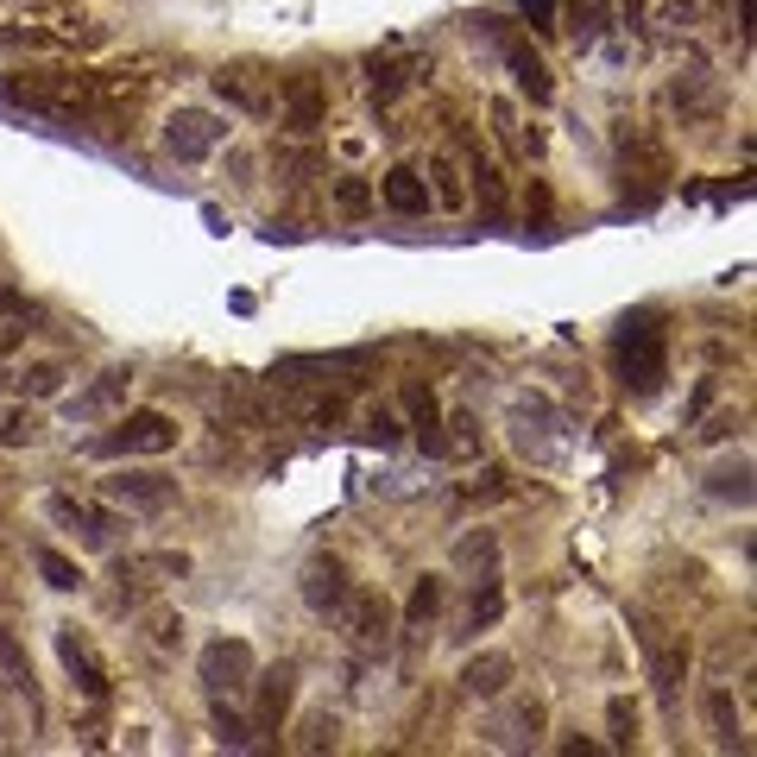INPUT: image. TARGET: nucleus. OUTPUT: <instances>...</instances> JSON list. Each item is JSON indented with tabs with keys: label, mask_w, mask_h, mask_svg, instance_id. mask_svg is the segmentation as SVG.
<instances>
[{
	"label": "nucleus",
	"mask_w": 757,
	"mask_h": 757,
	"mask_svg": "<svg viewBox=\"0 0 757 757\" xmlns=\"http://www.w3.org/2000/svg\"><path fill=\"white\" fill-rule=\"evenodd\" d=\"M0 96L32 108V114H51V120H77L89 101H96V82L89 77H70V70H44V77H7Z\"/></svg>",
	"instance_id": "nucleus-1"
},
{
	"label": "nucleus",
	"mask_w": 757,
	"mask_h": 757,
	"mask_svg": "<svg viewBox=\"0 0 757 757\" xmlns=\"http://www.w3.org/2000/svg\"><path fill=\"white\" fill-rule=\"evenodd\" d=\"M619 372H625V391H631V398H657L663 391V379H669V348H663V329L650 322V316L625 322Z\"/></svg>",
	"instance_id": "nucleus-2"
},
{
	"label": "nucleus",
	"mask_w": 757,
	"mask_h": 757,
	"mask_svg": "<svg viewBox=\"0 0 757 757\" xmlns=\"http://www.w3.org/2000/svg\"><path fill=\"white\" fill-rule=\"evenodd\" d=\"M252 676H259V657H252L247 638H209L202 657H196V681L209 695H247Z\"/></svg>",
	"instance_id": "nucleus-3"
},
{
	"label": "nucleus",
	"mask_w": 757,
	"mask_h": 757,
	"mask_svg": "<svg viewBox=\"0 0 757 757\" xmlns=\"http://www.w3.org/2000/svg\"><path fill=\"white\" fill-rule=\"evenodd\" d=\"M165 448H177V424L165 417V410H127L108 436H96V455H165Z\"/></svg>",
	"instance_id": "nucleus-4"
},
{
	"label": "nucleus",
	"mask_w": 757,
	"mask_h": 757,
	"mask_svg": "<svg viewBox=\"0 0 757 757\" xmlns=\"http://www.w3.org/2000/svg\"><path fill=\"white\" fill-rule=\"evenodd\" d=\"M638 638H644V657H650V688H657V707L663 714H681V681H688V638H657L650 625L638 619Z\"/></svg>",
	"instance_id": "nucleus-5"
},
{
	"label": "nucleus",
	"mask_w": 757,
	"mask_h": 757,
	"mask_svg": "<svg viewBox=\"0 0 757 757\" xmlns=\"http://www.w3.org/2000/svg\"><path fill=\"white\" fill-rule=\"evenodd\" d=\"M165 146H171V158H183V165H202L209 152L228 146V120L209 114V108H177V114L165 120Z\"/></svg>",
	"instance_id": "nucleus-6"
},
{
	"label": "nucleus",
	"mask_w": 757,
	"mask_h": 757,
	"mask_svg": "<svg viewBox=\"0 0 757 757\" xmlns=\"http://www.w3.org/2000/svg\"><path fill=\"white\" fill-rule=\"evenodd\" d=\"M544 719H549L544 695H518V700H505L480 733H486V745H499V751H525V745H537V738H544Z\"/></svg>",
	"instance_id": "nucleus-7"
},
{
	"label": "nucleus",
	"mask_w": 757,
	"mask_h": 757,
	"mask_svg": "<svg viewBox=\"0 0 757 757\" xmlns=\"http://www.w3.org/2000/svg\"><path fill=\"white\" fill-rule=\"evenodd\" d=\"M101 492H108L114 505H127V511H146V518L177 505V480L171 474H152V467H120V474L101 480Z\"/></svg>",
	"instance_id": "nucleus-8"
},
{
	"label": "nucleus",
	"mask_w": 757,
	"mask_h": 757,
	"mask_svg": "<svg viewBox=\"0 0 757 757\" xmlns=\"http://www.w3.org/2000/svg\"><path fill=\"white\" fill-rule=\"evenodd\" d=\"M215 96L228 101V108H240V114H252V120H266L278 108L272 82H266L259 63H221V70H215Z\"/></svg>",
	"instance_id": "nucleus-9"
},
{
	"label": "nucleus",
	"mask_w": 757,
	"mask_h": 757,
	"mask_svg": "<svg viewBox=\"0 0 757 757\" xmlns=\"http://www.w3.org/2000/svg\"><path fill=\"white\" fill-rule=\"evenodd\" d=\"M278 120L291 127L297 139H310L329 127V96H322V82L316 77H291L285 89H278Z\"/></svg>",
	"instance_id": "nucleus-10"
},
{
	"label": "nucleus",
	"mask_w": 757,
	"mask_h": 757,
	"mask_svg": "<svg viewBox=\"0 0 757 757\" xmlns=\"http://www.w3.org/2000/svg\"><path fill=\"white\" fill-rule=\"evenodd\" d=\"M335 625H341L353 644H386V625H391L386 594H379V587H348V600L335 606Z\"/></svg>",
	"instance_id": "nucleus-11"
},
{
	"label": "nucleus",
	"mask_w": 757,
	"mask_h": 757,
	"mask_svg": "<svg viewBox=\"0 0 757 757\" xmlns=\"http://www.w3.org/2000/svg\"><path fill=\"white\" fill-rule=\"evenodd\" d=\"M44 518H51V525H63V530H77L89 549H108V544H114V530H120L114 511H101V505H77L70 492H51V499H44Z\"/></svg>",
	"instance_id": "nucleus-12"
},
{
	"label": "nucleus",
	"mask_w": 757,
	"mask_h": 757,
	"mask_svg": "<svg viewBox=\"0 0 757 757\" xmlns=\"http://www.w3.org/2000/svg\"><path fill=\"white\" fill-rule=\"evenodd\" d=\"M58 657H63V669H70V681H77L89 700H108V663L96 657V644L82 638L77 625H58Z\"/></svg>",
	"instance_id": "nucleus-13"
},
{
	"label": "nucleus",
	"mask_w": 757,
	"mask_h": 757,
	"mask_svg": "<svg viewBox=\"0 0 757 757\" xmlns=\"http://www.w3.org/2000/svg\"><path fill=\"white\" fill-rule=\"evenodd\" d=\"M252 700H259V733H278L297 700V663H278L266 676H252Z\"/></svg>",
	"instance_id": "nucleus-14"
},
{
	"label": "nucleus",
	"mask_w": 757,
	"mask_h": 757,
	"mask_svg": "<svg viewBox=\"0 0 757 757\" xmlns=\"http://www.w3.org/2000/svg\"><path fill=\"white\" fill-rule=\"evenodd\" d=\"M348 562L341 556H316L310 568H303V606L310 612H322V619H335V606L348 600Z\"/></svg>",
	"instance_id": "nucleus-15"
},
{
	"label": "nucleus",
	"mask_w": 757,
	"mask_h": 757,
	"mask_svg": "<svg viewBox=\"0 0 757 757\" xmlns=\"http://www.w3.org/2000/svg\"><path fill=\"white\" fill-rule=\"evenodd\" d=\"M511 681H518V663L505 657V650H480V657H467V669H461V695L467 700H499V695H511Z\"/></svg>",
	"instance_id": "nucleus-16"
},
{
	"label": "nucleus",
	"mask_w": 757,
	"mask_h": 757,
	"mask_svg": "<svg viewBox=\"0 0 757 757\" xmlns=\"http://www.w3.org/2000/svg\"><path fill=\"white\" fill-rule=\"evenodd\" d=\"M0 681L32 707V719H44V695H39V676H32V657H26V644L13 638V625L7 619H0Z\"/></svg>",
	"instance_id": "nucleus-17"
},
{
	"label": "nucleus",
	"mask_w": 757,
	"mask_h": 757,
	"mask_svg": "<svg viewBox=\"0 0 757 757\" xmlns=\"http://www.w3.org/2000/svg\"><path fill=\"white\" fill-rule=\"evenodd\" d=\"M499 58H505V70H511V82H518V89H525V96L537 101V108H544V101L556 96V77H549V63L537 58V51H530L525 39H499Z\"/></svg>",
	"instance_id": "nucleus-18"
},
{
	"label": "nucleus",
	"mask_w": 757,
	"mask_h": 757,
	"mask_svg": "<svg viewBox=\"0 0 757 757\" xmlns=\"http://www.w3.org/2000/svg\"><path fill=\"white\" fill-rule=\"evenodd\" d=\"M379 202H386L391 215H429V183H424V171L417 165H391L386 177H379Z\"/></svg>",
	"instance_id": "nucleus-19"
},
{
	"label": "nucleus",
	"mask_w": 757,
	"mask_h": 757,
	"mask_svg": "<svg viewBox=\"0 0 757 757\" xmlns=\"http://www.w3.org/2000/svg\"><path fill=\"white\" fill-rule=\"evenodd\" d=\"M700 714H707V733H714V745L719 751H745V719H738V700H733V688H707L700 695Z\"/></svg>",
	"instance_id": "nucleus-20"
},
{
	"label": "nucleus",
	"mask_w": 757,
	"mask_h": 757,
	"mask_svg": "<svg viewBox=\"0 0 757 757\" xmlns=\"http://www.w3.org/2000/svg\"><path fill=\"white\" fill-rule=\"evenodd\" d=\"M127 379H133V372H101L96 386L77 391V398L63 405V417H70V424H96V417H108L114 405H127Z\"/></svg>",
	"instance_id": "nucleus-21"
},
{
	"label": "nucleus",
	"mask_w": 757,
	"mask_h": 757,
	"mask_svg": "<svg viewBox=\"0 0 757 757\" xmlns=\"http://www.w3.org/2000/svg\"><path fill=\"white\" fill-rule=\"evenodd\" d=\"M499 619H505V587H499V575H480V587H474V600H467L461 638H474V631H492Z\"/></svg>",
	"instance_id": "nucleus-22"
},
{
	"label": "nucleus",
	"mask_w": 757,
	"mask_h": 757,
	"mask_svg": "<svg viewBox=\"0 0 757 757\" xmlns=\"http://www.w3.org/2000/svg\"><path fill=\"white\" fill-rule=\"evenodd\" d=\"M405 405H410V417H417V448L424 455H442V410H436V398H429L424 386H405Z\"/></svg>",
	"instance_id": "nucleus-23"
},
{
	"label": "nucleus",
	"mask_w": 757,
	"mask_h": 757,
	"mask_svg": "<svg viewBox=\"0 0 757 757\" xmlns=\"http://www.w3.org/2000/svg\"><path fill=\"white\" fill-rule=\"evenodd\" d=\"M329 202H335L341 215H348V221H360V215H372L379 190H372V183H367L360 171H341V177H329Z\"/></svg>",
	"instance_id": "nucleus-24"
},
{
	"label": "nucleus",
	"mask_w": 757,
	"mask_h": 757,
	"mask_svg": "<svg viewBox=\"0 0 757 757\" xmlns=\"http://www.w3.org/2000/svg\"><path fill=\"white\" fill-rule=\"evenodd\" d=\"M32 562H39V581L58 587V594H77V587L89 581V575H82V562H70V556H63V549H51V544H39V556H32Z\"/></svg>",
	"instance_id": "nucleus-25"
},
{
	"label": "nucleus",
	"mask_w": 757,
	"mask_h": 757,
	"mask_svg": "<svg viewBox=\"0 0 757 757\" xmlns=\"http://www.w3.org/2000/svg\"><path fill=\"white\" fill-rule=\"evenodd\" d=\"M424 183H429V202H442V209H467V183H461V171H455V158H429Z\"/></svg>",
	"instance_id": "nucleus-26"
},
{
	"label": "nucleus",
	"mask_w": 757,
	"mask_h": 757,
	"mask_svg": "<svg viewBox=\"0 0 757 757\" xmlns=\"http://www.w3.org/2000/svg\"><path fill=\"white\" fill-rule=\"evenodd\" d=\"M455 568H474V575H499V537L492 530H467L455 544Z\"/></svg>",
	"instance_id": "nucleus-27"
},
{
	"label": "nucleus",
	"mask_w": 757,
	"mask_h": 757,
	"mask_svg": "<svg viewBox=\"0 0 757 757\" xmlns=\"http://www.w3.org/2000/svg\"><path fill=\"white\" fill-rule=\"evenodd\" d=\"M209 726H215V738L228 745V751H252L259 738H252V726H247V714L240 707H228V700L215 695V714H209Z\"/></svg>",
	"instance_id": "nucleus-28"
},
{
	"label": "nucleus",
	"mask_w": 757,
	"mask_h": 757,
	"mask_svg": "<svg viewBox=\"0 0 757 757\" xmlns=\"http://www.w3.org/2000/svg\"><path fill=\"white\" fill-rule=\"evenodd\" d=\"M436 612H442V581H436V575H417V587H410V600H405V625L424 631Z\"/></svg>",
	"instance_id": "nucleus-29"
},
{
	"label": "nucleus",
	"mask_w": 757,
	"mask_h": 757,
	"mask_svg": "<svg viewBox=\"0 0 757 757\" xmlns=\"http://www.w3.org/2000/svg\"><path fill=\"white\" fill-rule=\"evenodd\" d=\"M707 492H714V499H733V505H751V461L714 467V474H707Z\"/></svg>",
	"instance_id": "nucleus-30"
},
{
	"label": "nucleus",
	"mask_w": 757,
	"mask_h": 757,
	"mask_svg": "<svg viewBox=\"0 0 757 757\" xmlns=\"http://www.w3.org/2000/svg\"><path fill=\"white\" fill-rule=\"evenodd\" d=\"M606 7H612V0H568V39H575V44H594V39H600Z\"/></svg>",
	"instance_id": "nucleus-31"
},
{
	"label": "nucleus",
	"mask_w": 757,
	"mask_h": 757,
	"mask_svg": "<svg viewBox=\"0 0 757 757\" xmlns=\"http://www.w3.org/2000/svg\"><path fill=\"white\" fill-rule=\"evenodd\" d=\"M32 442H39V417L26 405L0 410V448H32Z\"/></svg>",
	"instance_id": "nucleus-32"
},
{
	"label": "nucleus",
	"mask_w": 757,
	"mask_h": 757,
	"mask_svg": "<svg viewBox=\"0 0 757 757\" xmlns=\"http://www.w3.org/2000/svg\"><path fill=\"white\" fill-rule=\"evenodd\" d=\"M335 745H341V719H335V714H310V719H303L297 751H335Z\"/></svg>",
	"instance_id": "nucleus-33"
},
{
	"label": "nucleus",
	"mask_w": 757,
	"mask_h": 757,
	"mask_svg": "<svg viewBox=\"0 0 757 757\" xmlns=\"http://www.w3.org/2000/svg\"><path fill=\"white\" fill-rule=\"evenodd\" d=\"M63 379H70V372H63L58 360H32L20 386H26V398H58V391H63Z\"/></svg>",
	"instance_id": "nucleus-34"
},
{
	"label": "nucleus",
	"mask_w": 757,
	"mask_h": 757,
	"mask_svg": "<svg viewBox=\"0 0 757 757\" xmlns=\"http://www.w3.org/2000/svg\"><path fill=\"white\" fill-rule=\"evenodd\" d=\"M606 726H612V745H638V707L625 695L606 700Z\"/></svg>",
	"instance_id": "nucleus-35"
},
{
	"label": "nucleus",
	"mask_w": 757,
	"mask_h": 757,
	"mask_svg": "<svg viewBox=\"0 0 757 757\" xmlns=\"http://www.w3.org/2000/svg\"><path fill=\"white\" fill-rule=\"evenodd\" d=\"M474 190H480L486 209H499V202H505V177H499V165H492L486 152H474Z\"/></svg>",
	"instance_id": "nucleus-36"
},
{
	"label": "nucleus",
	"mask_w": 757,
	"mask_h": 757,
	"mask_svg": "<svg viewBox=\"0 0 757 757\" xmlns=\"http://www.w3.org/2000/svg\"><path fill=\"white\" fill-rule=\"evenodd\" d=\"M146 631H152L158 650H183V631H190V625H183V612H171V606H165V612H152V619H146Z\"/></svg>",
	"instance_id": "nucleus-37"
},
{
	"label": "nucleus",
	"mask_w": 757,
	"mask_h": 757,
	"mask_svg": "<svg viewBox=\"0 0 757 757\" xmlns=\"http://www.w3.org/2000/svg\"><path fill=\"white\" fill-rule=\"evenodd\" d=\"M405 82H410V63H372V96L379 101H391Z\"/></svg>",
	"instance_id": "nucleus-38"
},
{
	"label": "nucleus",
	"mask_w": 757,
	"mask_h": 757,
	"mask_svg": "<svg viewBox=\"0 0 757 757\" xmlns=\"http://www.w3.org/2000/svg\"><path fill=\"white\" fill-rule=\"evenodd\" d=\"M511 486H505V474H480V486H467V499L474 505H492V499H505Z\"/></svg>",
	"instance_id": "nucleus-39"
},
{
	"label": "nucleus",
	"mask_w": 757,
	"mask_h": 757,
	"mask_svg": "<svg viewBox=\"0 0 757 757\" xmlns=\"http://www.w3.org/2000/svg\"><path fill=\"white\" fill-rule=\"evenodd\" d=\"M367 436H379V442H398L405 429H398V410H372L367 417Z\"/></svg>",
	"instance_id": "nucleus-40"
},
{
	"label": "nucleus",
	"mask_w": 757,
	"mask_h": 757,
	"mask_svg": "<svg viewBox=\"0 0 757 757\" xmlns=\"http://www.w3.org/2000/svg\"><path fill=\"white\" fill-rule=\"evenodd\" d=\"M518 7H525V13H530V20H537V26H544V20H549V7H556V0H518Z\"/></svg>",
	"instance_id": "nucleus-41"
},
{
	"label": "nucleus",
	"mask_w": 757,
	"mask_h": 757,
	"mask_svg": "<svg viewBox=\"0 0 757 757\" xmlns=\"http://www.w3.org/2000/svg\"><path fill=\"white\" fill-rule=\"evenodd\" d=\"M0 44H20V32H7V26H0ZM26 44H44L39 32H26Z\"/></svg>",
	"instance_id": "nucleus-42"
}]
</instances>
